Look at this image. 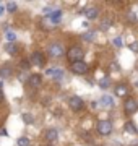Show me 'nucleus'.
I'll return each mask as SVG.
<instances>
[{"label": "nucleus", "mask_w": 138, "mask_h": 146, "mask_svg": "<svg viewBox=\"0 0 138 146\" xmlns=\"http://www.w3.org/2000/svg\"><path fill=\"white\" fill-rule=\"evenodd\" d=\"M83 55H85V50H83L80 46H73L67 50V58H68L72 63L81 62V60H83Z\"/></svg>", "instance_id": "f257e3e1"}, {"label": "nucleus", "mask_w": 138, "mask_h": 146, "mask_svg": "<svg viewBox=\"0 0 138 146\" xmlns=\"http://www.w3.org/2000/svg\"><path fill=\"white\" fill-rule=\"evenodd\" d=\"M96 130H98V133L102 136H107L112 133V123L111 120H99L98 122V125H96Z\"/></svg>", "instance_id": "f03ea898"}, {"label": "nucleus", "mask_w": 138, "mask_h": 146, "mask_svg": "<svg viewBox=\"0 0 138 146\" xmlns=\"http://www.w3.org/2000/svg\"><path fill=\"white\" fill-rule=\"evenodd\" d=\"M47 54L50 55V57L57 58V57H62L65 54V49L64 46L60 44V42H54V44H50V46L47 47Z\"/></svg>", "instance_id": "7ed1b4c3"}, {"label": "nucleus", "mask_w": 138, "mask_h": 146, "mask_svg": "<svg viewBox=\"0 0 138 146\" xmlns=\"http://www.w3.org/2000/svg\"><path fill=\"white\" fill-rule=\"evenodd\" d=\"M70 70H72L75 75H85V73H88V63H86L85 60H81V62H75V63H72Z\"/></svg>", "instance_id": "20e7f679"}, {"label": "nucleus", "mask_w": 138, "mask_h": 146, "mask_svg": "<svg viewBox=\"0 0 138 146\" xmlns=\"http://www.w3.org/2000/svg\"><path fill=\"white\" fill-rule=\"evenodd\" d=\"M68 106H70V109L72 110L78 112V110H81L83 107H85V102H83V99L78 98V96H72V98L68 99Z\"/></svg>", "instance_id": "39448f33"}, {"label": "nucleus", "mask_w": 138, "mask_h": 146, "mask_svg": "<svg viewBox=\"0 0 138 146\" xmlns=\"http://www.w3.org/2000/svg\"><path fill=\"white\" fill-rule=\"evenodd\" d=\"M123 109H125V114H127V115L135 114V112L138 110V102H137L135 99H127V101H125Z\"/></svg>", "instance_id": "423d86ee"}, {"label": "nucleus", "mask_w": 138, "mask_h": 146, "mask_svg": "<svg viewBox=\"0 0 138 146\" xmlns=\"http://www.w3.org/2000/svg\"><path fill=\"white\" fill-rule=\"evenodd\" d=\"M28 84L31 86V88H41V84H42V78H41V75H37V73H34V75H29L28 76Z\"/></svg>", "instance_id": "0eeeda50"}, {"label": "nucleus", "mask_w": 138, "mask_h": 146, "mask_svg": "<svg viewBox=\"0 0 138 146\" xmlns=\"http://www.w3.org/2000/svg\"><path fill=\"white\" fill-rule=\"evenodd\" d=\"M29 62H31L33 65H36V67H42L46 60H44V55L41 52H34L31 55V58H29Z\"/></svg>", "instance_id": "6e6552de"}, {"label": "nucleus", "mask_w": 138, "mask_h": 146, "mask_svg": "<svg viewBox=\"0 0 138 146\" xmlns=\"http://www.w3.org/2000/svg\"><path fill=\"white\" fill-rule=\"evenodd\" d=\"M57 138H58V130L57 128H47V131H46V141L54 143V141H57Z\"/></svg>", "instance_id": "1a4fd4ad"}, {"label": "nucleus", "mask_w": 138, "mask_h": 146, "mask_svg": "<svg viewBox=\"0 0 138 146\" xmlns=\"http://www.w3.org/2000/svg\"><path fill=\"white\" fill-rule=\"evenodd\" d=\"M83 13H85V16L88 18V20H96L98 15H99V10H98L96 7H90V8H86Z\"/></svg>", "instance_id": "9d476101"}, {"label": "nucleus", "mask_w": 138, "mask_h": 146, "mask_svg": "<svg viewBox=\"0 0 138 146\" xmlns=\"http://www.w3.org/2000/svg\"><path fill=\"white\" fill-rule=\"evenodd\" d=\"M127 94H128V86L127 84H117L115 96H119V98H125Z\"/></svg>", "instance_id": "9b49d317"}, {"label": "nucleus", "mask_w": 138, "mask_h": 146, "mask_svg": "<svg viewBox=\"0 0 138 146\" xmlns=\"http://www.w3.org/2000/svg\"><path fill=\"white\" fill-rule=\"evenodd\" d=\"M123 128H125V131H127V133H130V135H137V133H138V127L135 125L133 122H130V120H128V122H125Z\"/></svg>", "instance_id": "f8f14e48"}, {"label": "nucleus", "mask_w": 138, "mask_h": 146, "mask_svg": "<svg viewBox=\"0 0 138 146\" xmlns=\"http://www.w3.org/2000/svg\"><path fill=\"white\" fill-rule=\"evenodd\" d=\"M101 106L102 107H112L114 106V99H112L109 94H104L101 98Z\"/></svg>", "instance_id": "ddd939ff"}, {"label": "nucleus", "mask_w": 138, "mask_h": 146, "mask_svg": "<svg viewBox=\"0 0 138 146\" xmlns=\"http://www.w3.org/2000/svg\"><path fill=\"white\" fill-rule=\"evenodd\" d=\"M41 28H42V29H52V28H55V25H54V21L50 20V16H47V18H44V20L41 21Z\"/></svg>", "instance_id": "4468645a"}, {"label": "nucleus", "mask_w": 138, "mask_h": 146, "mask_svg": "<svg viewBox=\"0 0 138 146\" xmlns=\"http://www.w3.org/2000/svg\"><path fill=\"white\" fill-rule=\"evenodd\" d=\"M11 76V67L10 65H3L0 68V78H10Z\"/></svg>", "instance_id": "2eb2a0df"}, {"label": "nucleus", "mask_w": 138, "mask_h": 146, "mask_svg": "<svg viewBox=\"0 0 138 146\" xmlns=\"http://www.w3.org/2000/svg\"><path fill=\"white\" fill-rule=\"evenodd\" d=\"M50 20L54 21V25H57L58 21L62 20V11H60V10H54L52 16H50Z\"/></svg>", "instance_id": "dca6fc26"}, {"label": "nucleus", "mask_w": 138, "mask_h": 146, "mask_svg": "<svg viewBox=\"0 0 138 146\" xmlns=\"http://www.w3.org/2000/svg\"><path fill=\"white\" fill-rule=\"evenodd\" d=\"M5 39H7L8 44H13V42L16 41V34H15V33H11V31H7L5 33Z\"/></svg>", "instance_id": "f3484780"}, {"label": "nucleus", "mask_w": 138, "mask_h": 146, "mask_svg": "<svg viewBox=\"0 0 138 146\" xmlns=\"http://www.w3.org/2000/svg\"><path fill=\"white\" fill-rule=\"evenodd\" d=\"M52 78L55 80V81H60V80L64 78V70H54V73H52Z\"/></svg>", "instance_id": "a211bd4d"}, {"label": "nucleus", "mask_w": 138, "mask_h": 146, "mask_svg": "<svg viewBox=\"0 0 138 146\" xmlns=\"http://www.w3.org/2000/svg\"><path fill=\"white\" fill-rule=\"evenodd\" d=\"M5 8H7V11H8V13H15V11H16V8H18V5H16L15 2H8Z\"/></svg>", "instance_id": "6ab92c4d"}, {"label": "nucleus", "mask_w": 138, "mask_h": 146, "mask_svg": "<svg viewBox=\"0 0 138 146\" xmlns=\"http://www.w3.org/2000/svg\"><path fill=\"white\" fill-rule=\"evenodd\" d=\"M109 84H111V80L107 78V76H104V78L99 80V86H101L102 89H106L107 86H109Z\"/></svg>", "instance_id": "aec40b11"}, {"label": "nucleus", "mask_w": 138, "mask_h": 146, "mask_svg": "<svg viewBox=\"0 0 138 146\" xmlns=\"http://www.w3.org/2000/svg\"><path fill=\"white\" fill-rule=\"evenodd\" d=\"M18 146H29V138H26V136H21V138H18Z\"/></svg>", "instance_id": "412c9836"}, {"label": "nucleus", "mask_w": 138, "mask_h": 146, "mask_svg": "<svg viewBox=\"0 0 138 146\" xmlns=\"http://www.w3.org/2000/svg\"><path fill=\"white\" fill-rule=\"evenodd\" d=\"M21 117H23V122H25V123H33V122H34V117H33L31 114H23Z\"/></svg>", "instance_id": "4be33fe9"}, {"label": "nucleus", "mask_w": 138, "mask_h": 146, "mask_svg": "<svg viewBox=\"0 0 138 146\" xmlns=\"http://www.w3.org/2000/svg\"><path fill=\"white\" fill-rule=\"evenodd\" d=\"M94 36H96V33L94 31H90V33H85V34H83V39H85V41H93Z\"/></svg>", "instance_id": "5701e85b"}, {"label": "nucleus", "mask_w": 138, "mask_h": 146, "mask_svg": "<svg viewBox=\"0 0 138 146\" xmlns=\"http://www.w3.org/2000/svg\"><path fill=\"white\" fill-rule=\"evenodd\" d=\"M5 50H7L8 54H11V55H13V54L16 52V46H15V44H7V46H5Z\"/></svg>", "instance_id": "b1692460"}, {"label": "nucleus", "mask_w": 138, "mask_h": 146, "mask_svg": "<svg viewBox=\"0 0 138 146\" xmlns=\"http://www.w3.org/2000/svg\"><path fill=\"white\" fill-rule=\"evenodd\" d=\"M109 26H111V20L109 18H106V20H102V23H101V29H109Z\"/></svg>", "instance_id": "393cba45"}, {"label": "nucleus", "mask_w": 138, "mask_h": 146, "mask_svg": "<svg viewBox=\"0 0 138 146\" xmlns=\"http://www.w3.org/2000/svg\"><path fill=\"white\" fill-rule=\"evenodd\" d=\"M114 46H115V47H122L123 46L122 37H115V39H114Z\"/></svg>", "instance_id": "a878e982"}, {"label": "nucleus", "mask_w": 138, "mask_h": 146, "mask_svg": "<svg viewBox=\"0 0 138 146\" xmlns=\"http://www.w3.org/2000/svg\"><path fill=\"white\" fill-rule=\"evenodd\" d=\"M130 50L138 54V42H132V44H130Z\"/></svg>", "instance_id": "bb28decb"}, {"label": "nucleus", "mask_w": 138, "mask_h": 146, "mask_svg": "<svg viewBox=\"0 0 138 146\" xmlns=\"http://www.w3.org/2000/svg\"><path fill=\"white\" fill-rule=\"evenodd\" d=\"M127 18H128V21H133V23L137 21V16H135V13H133V11H128Z\"/></svg>", "instance_id": "cd10ccee"}, {"label": "nucleus", "mask_w": 138, "mask_h": 146, "mask_svg": "<svg viewBox=\"0 0 138 146\" xmlns=\"http://www.w3.org/2000/svg\"><path fill=\"white\" fill-rule=\"evenodd\" d=\"M20 65H21V67L25 68V70H28V68H29V65H31V62H28V60H23V62L20 63Z\"/></svg>", "instance_id": "c85d7f7f"}, {"label": "nucleus", "mask_w": 138, "mask_h": 146, "mask_svg": "<svg viewBox=\"0 0 138 146\" xmlns=\"http://www.w3.org/2000/svg\"><path fill=\"white\" fill-rule=\"evenodd\" d=\"M111 70H114V72H119V70H120V68L117 67L115 63H112V65H111Z\"/></svg>", "instance_id": "c756f323"}, {"label": "nucleus", "mask_w": 138, "mask_h": 146, "mask_svg": "<svg viewBox=\"0 0 138 146\" xmlns=\"http://www.w3.org/2000/svg\"><path fill=\"white\" fill-rule=\"evenodd\" d=\"M5 10H7L5 7H3V5H0V16L3 15V11H5Z\"/></svg>", "instance_id": "7c9ffc66"}, {"label": "nucleus", "mask_w": 138, "mask_h": 146, "mask_svg": "<svg viewBox=\"0 0 138 146\" xmlns=\"http://www.w3.org/2000/svg\"><path fill=\"white\" fill-rule=\"evenodd\" d=\"M3 99V93H2V88H0V101Z\"/></svg>", "instance_id": "2f4dec72"}]
</instances>
